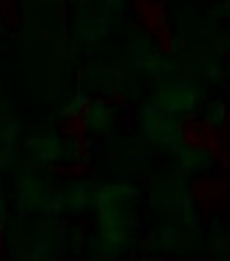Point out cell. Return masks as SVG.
<instances>
[{
  "instance_id": "6da1fadb",
  "label": "cell",
  "mask_w": 230,
  "mask_h": 261,
  "mask_svg": "<svg viewBox=\"0 0 230 261\" xmlns=\"http://www.w3.org/2000/svg\"><path fill=\"white\" fill-rule=\"evenodd\" d=\"M0 18L9 29H15L20 24V3L18 0H0Z\"/></svg>"
},
{
  "instance_id": "7a4b0ae2",
  "label": "cell",
  "mask_w": 230,
  "mask_h": 261,
  "mask_svg": "<svg viewBox=\"0 0 230 261\" xmlns=\"http://www.w3.org/2000/svg\"><path fill=\"white\" fill-rule=\"evenodd\" d=\"M83 116H70L65 122H61V133H65L68 137H78L80 135V128H83Z\"/></svg>"
},
{
  "instance_id": "3957f363",
  "label": "cell",
  "mask_w": 230,
  "mask_h": 261,
  "mask_svg": "<svg viewBox=\"0 0 230 261\" xmlns=\"http://www.w3.org/2000/svg\"><path fill=\"white\" fill-rule=\"evenodd\" d=\"M54 172L59 176H78L83 172V166H59L54 168Z\"/></svg>"
},
{
  "instance_id": "277c9868",
  "label": "cell",
  "mask_w": 230,
  "mask_h": 261,
  "mask_svg": "<svg viewBox=\"0 0 230 261\" xmlns=\"http://www.w3.org/2000/svg\"><path fill=\"white\" fill-rule=\"evenodd\" d=\"M5 252V218H3V209H0V255Z\"/></svg>"
}]
</instances>
